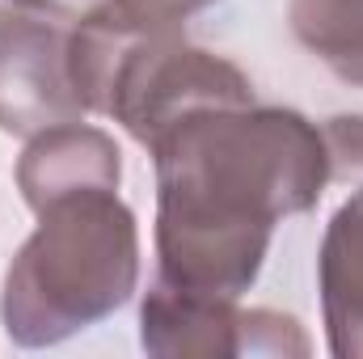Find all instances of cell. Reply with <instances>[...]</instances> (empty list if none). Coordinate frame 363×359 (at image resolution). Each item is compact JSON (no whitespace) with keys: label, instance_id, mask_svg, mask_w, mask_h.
<instances>
[{"label":"cell","instance_id":"6da1fadb","mask_svg":"<svg viewBox=\"0 0 363 359\" xmlns=\"http://www.w3.org/2000/svg\"><path fill=\"white\" fill-rule=\"evenodd\" d=\"M157 279L186 292L241 296L258 283L274 224L304 216L330 186L317 123L287 106H207L152 144Z\"/></svg>","mask_w":363,"mask_h":359},{"label":"cell","instance_id":"5b68a950","mask_svg":"<svg viewBox=\"0 0 363 359\" xmlns=\"http://www.w3.org/2000/svg\"><path fill=\"white\" fill-rule=\"evenodd\" d=\"M245 321L250 309H237L233 296L186 292L157 279L140 304V343L161 359L245 355Z\"/></svg>","mask_w":363,"mask_h":359},{"label":"cell","instance_id":"8992f818","mask_svg":"<svg viewBox=\"0 0 363 359\" xmlns=\"http://www.w3.org/2000/svg\"><path fill=\"white\" fill-rule=\"evenodd\" d=\"M118 144L89 123H60L30 136L17 161V190L30 211H43L47 203L85 190H118Z\"/></svg>","mask_w":363,"mask_h":359},{"label":"cell","instance_id":"277c9868","mask_svg":"<svg viewBox=\"0 0 363 359\" xmlns=\"http://www.w3.org/2000/svg\"><path fill=\"white\" fill-rule=\"evenodd\" d=\"M72 26L77 21L30 13L0 30V131L30 140L89 114L68 60Z\"/></svg>","mask_w":363,"mask_h":359},{"label":"cell","instance_id":"52a82bcc","mask_svg":"<svg viewBox=\"0 0 363 359\" xmlns=\"http://www.w3.org/2000/svg\"><path fill=\"white\" fill-rule=\"evenodd\" d=\"M325 338L338 359H363V182L330 216L317 250Z\"/></svg>","mask_w":363,"mask_h":359},{"label":"cell","instance_id":"8fae6325","mask_svg":"<svg viewBox=\"0 0 363 359\" xmlns=\"http://www.w3.org/2000/svg\"><path fill=\"white\" fill-rule=\"evenodd\" d=\"M325 153H330V182L359 186L363 182V114H334L325 127Z\"/></svg>","mask_w":363,"mask_h":359},{"label":"cell","instance_id":"3957f363","mask_svg":"<svg viewBox=\"0 0 363 359\" xmlns=\"http://www.w3.org/2000/svg\"><path fill=\"white\" fill-rule=\"evenodd\" d=\"M250 101L254 85L233 60L186 43V34H161V38H131L118 47L101 114L148 148L182 114L207 106H250Z\"/></svg>","mask_w":363,"mask_h":359},{"label":"cell","instance_id":"7c38bea8","mask_svg":"<svg viewBox=\"0 0 363 359\" xmlns=\"http://www.w3.org/2000/svg\"><path fill=\"white\" fill-rule=\"evenodd\" d=\"M106 0H34V13L43 17H60V21H81L93 9H101Z\"/></svg>","mask_w":363,"mask_h":359},{"label":"cell","instance_id":"ba28073f","mask_svg":"<svg viewBox=\"0 0 363 359\" xmlns=\"http://www.w3.org/2000/svg\"><path fill=\"white\" fill-rule=\"evenodd\" d=\"M287 21L308 55L363 89V0H287Z\"/></svg>","mask_w":363,"mask_h":359},{"label":"cell","instance_id":"30bf717a","mask_svg":"<svg viewBox=\"0 0 363 359\" xmlns=\"http://www.w3.org/2000/svg\"><path fill=\"white\" fill-rule=\"evenodd\" d=\"M245 355H308V338L296 317L274 309H250Z\"/></svg>","mask_w":363,"mask_h":359},{"label":"cell","instance_id":"7a4b0ae2","mask_svg":"<svg viewBox=\"0 0 363 359\" xmlns=\"http://www.w3.org/2000/svg\"><path fill=\"white\" fill-rule=\"evenodd\" d=\"M4 270L0 326L26 347H60L123 309L140 283V228L118 190L47 203Z\"/></svg>","mask_w":363,"mask_h":359},{"label":"cell","instance_id":"4fadbf2b","mask_svg":"<svg viewBox=\"0 0 363 359\" xmlns=\"http://www.w3.org/2000/svg\"><path fill=\"white\" fill-rule=\"evenodd\" d=\"M30 13H34V0H0V30H9L13 21H21Z\"/></svg>","mask_w":363,"mask_h":359},{"label":"cell","instance_id":"9c48e42d","mask_svg":"<svg viewBox=\"0 0 363 359\" xmlns=\"http://www.w3.org/2000/svg\"><path fill=\"white\" fill-rule=\"evenodd\" d=\"M216 0H106L89 17L106 26L114 38H161V34H182L186 21Z\"/></svg>","mask_w":363,"mask_h":359}]
</instances>
